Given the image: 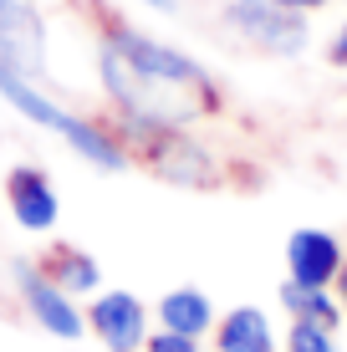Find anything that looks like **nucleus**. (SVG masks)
<instances>
[{"label":"nucleus","instance_id":"4468645a","mask_svg":"<svg viewBox=\"0 0 347 352\" xmlns=\"http://www.w3.org/2000/svg\"><path fill=\"white\" fill-rule=\"evenodd\" d=\"M148 352H194V337H179V332H159L148 342Z\"/></svg>","mask_w":347,"mask_h":352},{"label":"nucleus","instance_id":"ddd939ff","mask_svg":"<svg viewBox=\"0 0 347 352\" xmlns=\"http://www.w3.org/2000/svg\"><path fill=\"white\" fill-rule=\"evenodd\" d=\"M291 352H337V347H332L327 327H317V322H296V327H291Z\"/></svg>","mask_w":347,"mask_h":352},{"label":"nucleus","instance_id":"f3484780","mask_svg":"<svg viewBox=\"0 0 347 352\" xmlns=\"http://www.w3.org/2000/svg\"><path fill=\"white\" fill-rule=\"evenodd\" d=\"M143 6H159V10H169V6H174V0H143Z\"/></svg>","mask_w":347,"mask_h":352},{"label":"nucleus","instance_id":"f8f14e48","mask_svg":"<svg viewBox=\"0 0 347 352\" xmlns=\"http://www.w3.org/2000/svg\"><path fill=\"white\" fill-rule=\"evenodd\" d=\"M46 276H52L62 291H92V286H98V265L82 256V250H62V256H56V265H52Z\"/></svg>","mask_w":347,"mask_h":352},{"label":"nucleus","instance_id":"dca6fc26","mask_svg":"<svg viewBox=\"0 0 347 352\" xmlns=\"http://www.w3.org/2000/svg\"><path fill=\"white\" fill-rule=\"evenodd\" d=\"M332 62H347V26H342L337 41H332Z\"/></svg>","mask_w":347,"mask_h":352},{"label":"nucleus","instance_id":"7ed1b4c3","mask_svg":"<svg viewBox=\"0 0 347 352\" xmlns=\"http://www.w3.org/2000/svg\"><path fill=\"white\" fill-rule=\"evenodd\" d=\"M230 26L245 36V41L266 46V52H281V56H296L306 46V26L296 10L276 6V0H235L230 6Z\"/></svg>","mask_w":347,"mask_h":352},{"label":"nucleus","instance_id":"6e6552de","mask_svg":"<svg viewBox=\"0 0 347 352\" xmlns=\"http://www.w3.org/2000/svg\"><path fill=\"white\" fill-rule=\"evenodd\" d=\"M92 327H98V337L113 352L143 347V307H138V296H128V291H107V296H98V301H92Z\"/></svg>","mask_w":347,"mask_h":352},{"label":"nucleus","instance_id":"1a4fd4ad","mask_svg":"<svg viewBox=\"0 0 347 352\" xmlns=\"http://www.w3.org/2000/svg\"><path fill=\"white\" fill-rule=\"evenodd\" d=\"M271 322L256 307H240L220 322V352H271Z\"/></svg>","mask_w":347,"mask_h":352},{"label":"nucleus","instance_id":"9d476101","mask_svg":"<svg viewBox=\"0 0 347 352\" xmlns=\"http://www.w3.org/2000/svg\"><path fill=\"white\" fill-rule=\"evenodd\" d=\"M159 317H164V327H169V332H179V337H199L210 327V301L199 296V291H169V296L159 301Z\"/></svg>","mask_w":347,"mask_h":352},{"label":"nucleus","instance_id":"20e7f679","mask_svg":"<svg viewBox=\"0 0 347 352\" xmlns=\"http://www.w3.org/2000/svg\"><path fill=\"white\" fill-rule=\"evenodd\" d=\"M41 10L36 0H0V62L21 67V72H36L41 67Z\"/></svg>","mask_w":347,"mask_h":352},{"label":"nucleus","instance_id":"0eeeda50","mask_svg":"<svg viewBox=\"0 0 347 352\" xmlns=\"http://www.w3.org/2000/svg\"><path fill=\"white\" fill-rule=\"evenodd\" d=\"M5 199H10V214L26 230H52L56 225V189L41 168H10Z\"/></svg>","mask_w":347,"mask_h":352},{"label":"nucleus","instance_id":"39448f33","mask_svg":"<svg viewBox=\"0 0 347 352\" xmlns=\"http://www.w3.org/2000/svg\"><path fill=\"white\" fill-rule=\"evenodd\" d=\"M16 281H21V296H26V307H31V317L46 327V332H56V337H82V317L71 311V301H67V291L52 281V276H41L36 265L26 261H16Z\"/></svg>","mask_w":347,"mask_h":352},{"label":"nucleus","instance_id":"f03ea898","mask_svg":"<svg viewBox=\"0 0 347 352\" xmlns=\"http://www.w3.org/2000/svg\"><path fill=\"white\" fill-rule=\"evenodd\" d=\"M0 92H5V102H10V107H21V113L36 118L41 128H52L56 138H67V143H71V153H82L87 164L107 168V174H117V168H123V148H117V143L107 138L102 128H92V123H82V118H71L67 107H56L46 92H36L31 82L21 77V67L0 62Z\"/></svg>","mask_w":347,"mask_h":352},{"label":"nucleus","instance_id":"2eb2a0df","mask_svg":"<svg viewBox=\"0 0 347 352\" xmlns=\"http://www.w3.org/2000/svg\"><path fill=\"white\" fill-rule=\"evenodd\" d=\"M276 6H286V10H317V6H327V0H276Z\"/></svg>","mask_w":347,"mask_h":352},{"label":"nucleus","instance_id":"423d86ee","mask_svg":"<svg viewBox=\"0 0 347 352\" xmlns=\"http://www.w3.org/2000/svg\"><path fill=\"white\" fill-rule=\"evenodd\" d=\"M286 261H291L296 286H327V281H337V271H342L337 240L322 235V230H296L291 245H286Z\"/></svg>","mask_w":347,"mask_h":352},{"label":"nucleus","instance_id":"9b49d317","mask_svg":"<svg viewBox=\"0 0 347 352\" xmlns=\"http://www.w3.org/2000/svg\"><path fill=\"white\" fill-rule=\"evenodd\" d=\"M281 301L291 307L296 322H317V327H327V332L337 327V307L327 301V291H322V286H296L291 281V286L281 291Z\"/></svg>","mask_w":347,"mask_h":352},{"label":"nucleus","instance_id":"f257e3e1","mask_svg":"<svg viewBox=\"0 0 347 352\" xmlns=\"http://www.w3.org/2000/svg\"><path fill=\"white\" fill-rule=\"evenodd\" d=\"M102 77L138 128H184L214 107L205 67L179 56L174 46H159L148 36H138V31L107 36Z\"/></svg>","mask_w":347,"mask_h":352},{"label":"nucleus","instance_id":"a211bd4d","mask_svg":"<svg viewBox=\"0 0 347 352\" xmlns=\"http://www.w3.org/2000/svg\"><path fill=\"white\" fill-rule=\"evenodd\" d=\"M342 286H347V281H342Z\"/></svg>","mask_w":347,"mask_h":352}]
</instances>
